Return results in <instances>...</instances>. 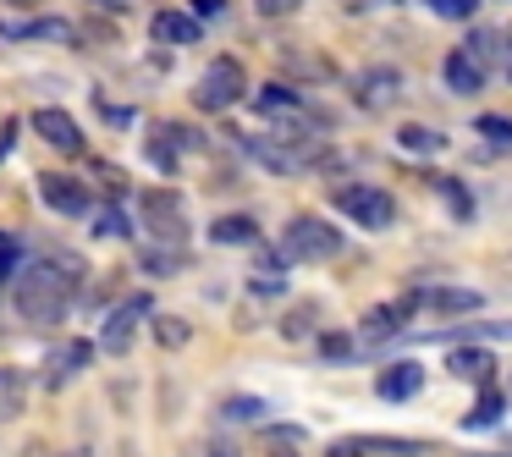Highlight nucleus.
Instances as JSON below:
<instances>
[{
	"instance_id": "obj_7",
	"label": "nucleus",
	"mask_w": 512,
	"mask_h": 457,
	"mask_svg": "<svg viewBox=\"0 0 512 457\" xmlns=\"http://www.w3.org/2000/svg\"><path fill=\"white\" fill-rule=\"evenodd\" d=\"M39 199L56 215H89L94 210V193L83 188L78 177H67V171H45V177H39Z\"/></svg>"
},
{
	"instance_id": "obj_17",
	"label": "nucleus",
	"mask_w": 512,
	"mask_h": 457,
	"mask_svg": "<svg viewBox=\"0 0 512 457\" xmlns=\"http://www.w3.org/2000/svg\"><path fill=\"white\" fill-rule=\"evenodd\" d=\"M215 243H259V221L254 215H221V221L210 226Z\"/></svg>"
},
{
	"instance_id": "obj_12",
	"label": "nucleus",
	"mask_w": 512,
	"mask_h": 457,
	"mask_svg": "<svg viewBox=\"0 0 512 457\" xmlns=\"http://www.w3.org/2000/svg\"><path fill=\"white\" fill-rule=\"evenodd\" d=\"M446 369H452L457 380H479V386H485V380L496 375V358H490V347H468V342H457L452 353H446Z\"/></svg>"
},
{
	"instance_id": "obj_1",
	"label": "nucleus",
	"mask_w": 512,
	"mask_h": 457,
	"mask_svg": "<svg viewBox=\"0 0 512 457\" xmlns=\"http://www.w3.org/2000/svg\"><path fill=\"white\" fill-rule=\"evenodd\" d=\"M83 287V259L78 254H39L34 265L17 276V309L28 325H56L72 309Z\"/></svg>"
},
{
	"instance_id": "obj_20",
	"label": "nucleus",
	"mask_w": 512,
	"mask_h": 457,
	"mask_svg": "<svg viewBox=\"0 0 512 457\" xmlns=\"http://www.w3.org/2000/svg\"><path fill=\"white\" fill-rule=\"evenodd\" d=\"M155 342L166 347V353H182V347L193 342V325L177 320V314H160V320H155Z\"/></svg>"
},
{
	"instance_id": "obj_16",
	"label": "nucleus",
	"mask_w": 512,
	"mask_h": 457,
	"mask_svg": "<svg viewBox=\"0 0 512 457\" xmlns=\"http://www.w3.org/2000/svg\"><path fill=\"white\" fill-rule=\"evenodd\" d=\"M28 402V375L23 369H0V424H12Z\"/></svg>"
},
{
	"instance_id": "obj_24",
	"label": "nucleus",
	"mask_w": 512,
	"mask_h": 457,
	"mask_svg": "<svg viewBox=\"0 0 512 457\" xmlns=\"http://www.w3.org/2000/svg\"><path fill=\"white\" fill-rule=\"evenodd\" d=\"M474 6H479V0H430V12L435 17H452V23H468V17H474Z\"/></svg>"
},
{
	"instance_id": "obj_3",
	"label": "nucleus",
	"mask_w": 512,
	"mask_h": 457,
	"mask_svg": "<svg viewBox=\"0 0 512 457\" xmlns=\"http://www.w3.org/2000/svg\"><path fill=\"white\" fill-rule=\"evenodd\" d=\"M243 94H248L243 61H237V56H215L210 67H204L199 89H193V105H199V111H232Z\"/></svg>"
},
{
	"instance_id": "obj_19",
	"label": "nucleus",
	"mask_w": 512,
	"mask_h": 457,
	"mask_svg": "<svg viewBox=\"0 0 512 457\" xmlns=\"http://www.w3.org/2000/svg\"><path fill=\"white\" fill-rule=\"evenodd\" d=\"M501 408H507V397H501V391L496 386H490V380H485V391H479V402H474V413H468V430H490V424H496L501 419Z\"/></svg>"
},
{
	"instance_id": "obj_32",
	"label": "nucleus",
	"mask_w": 512,
	"mask_h": 457,
	"mask_svg": "<svg viewBox=\"0 0 512 457\" xmlns=\"http://www.w3.org/2000/svg\"><path fill=\"white\" fill-rule=\"evenodd\" d=\"M226 413H232V419H259V413H265V408H259V402H232V408H226Z\"/></svg>"
},
{
	"instance_id": "obj_26",
	"label": "nucleus",
	"mask_w": 512,
	"mask_h": 457,
	"mask_svg": "<svg viewBox=\"0 0 512 457\" xmlns=\"http://www.w3.org/2000/svg\"><path fill=\"white\" fill-rule=\"evenodd\" d=\"M325 457H375V441H331Z\"/></svg>"
},
{
	"instance_id": "obj_11",
	"label": "nucleus",
	"mask_w": 512,
	"mask_h": 457,
	"mask_svg": "<svg viewBox=\"0 0 512 457\" xmlns=\"http://www.w3.org/2000/svg\"><path fill=\"white\" fill-rule=\"evenodd\" d=\"M34 133L45 138V144L67 149V155H78V149H83V127L72 122L67 111H34Z\"/></svg>"
},
{
	"instance_id": "obj_15",
	"label": "nucleus",
	"mask_w": 512,
	"mask_h": 457,
	"mask_svg": "<svg viewBox=\"0 0 512 457\" xmlns=\"http://www.w3.org/2000/svg\"><path fill=\"white\" fill-rule=\"evenodd\" d=\"M204 28H199V17H188V12H155V39L160 45H193Z\"/></svg>"
},
{
	"instance_id": "obj_23",
	"label": "nucleus",
	"mask_w": 512,
	"mask_h": 457,
	"mask_svg": "<svg viewBox=\"0 0 512 457\" xmlns=\"http://www.w3.org/2000/svg\"><path fill=\"white\" fill-rule=\"evenodd\" d=\"M138 265H144L149 276H177V270H182V254H155V248H144V254H138Z\"/></svg>"
},
{
	"instance_id": "obj_10",
	"label": "nucleus",
	"mask_w": 512,
	"mask_h": 457,
	"mask_svg": "<svg viewBox=\"0 0 512 457\" xmlns=\"http://www.w3.org/2000/svg\"><path fill=\"white\" fill-rule=\"evenodd\" d=\"M402 94V78L391 67H369V72H353V100L364 111H380V105H397Z\"/></svg>"
},
{
	"instance_id": "obj_31",
	"label": "nucleus",
	"mask_w": 512,
	"mask_h": 457,
	"mask_svg": "<svg viewBox=\"0 0 512 457\" xmlns=\"http://www.w3.org/2000/svg\"><path fill=\"white\" fill-rule=\"evenodd\" d=\"M254 6H259L265 17H287V12H298L303 0H254Z\"/></svg>"
},
{
	"instance_id": "obj_28",
	"label": "nucleus",
	"mask_w": 512,
	"mask_h": 457,
	"mask_svg": "<svg viewBox=\"0 0 512 457\" xmlns=\"http://www.w3.org/2000/svg\"><path fill=\"white\" fill-rule=\"evenodd\" d=\"M133 232V221H127L122 210H111V215H100V237H127Z\"/></svg>"
},
{
	"instance_id": "obj_6",
	"label": "nucleus",
	"mask_w": 512,
	"mask_h": 457,
	"mask_svg": "<svg viewBox=\"0 0 512 457\" xmlns=\"http://www.w3.org/2000/svg\"><path fill=\"white\" fill-rule=\"evenodd\" d=\"M144 221H149V232L160 237L166 248H182L188 243V215H182V199L177 193H144Z\"/></svg>"
},
{
	"instance_id": "obj_8",
	"label": "nucleus",
	"mask_w": 512,
	"mask_h": 457,
	"mask_svg": "<svg viewBox=\"0 0 512 457\" xmlns=\"http://www.w3.org/2000/svg\"><path fill=\"white\" fill-rule=\"evenodd\" d=\"M419 309H424V292H408V298L386 303V309H369L364 314V336H369V342H397L402 325H408Z\"/></svg>"
},
{
	"instance_id": "obj_34",
	"label": "nucleus",
	"mask_w": 512,
	"mask_h": 457,
	"mask_svg": "<svg viewBox=\"0 0 512 457\" xmlns=\"http://www.w3.org/2000/svg\"><path fill=\"white\" fill-rule=\"evenodd\" d=\"M6 6H39V0H6Z\"/></svg>"
},
{
	"instance_id": "obj_13",
	"label": "nucleus",
	"mask_w": 512,
	"mask_h": 457,
	"mask_svg": "<svg viewBox=\"0 0 512 457\" xmlns=\"http://www.w3.org/2000/svg\"><path fill=\"white\" fill-rule=\"evenodd\" d=\"M446 89H452V94H479V89H485V67H479V56L468 45L446 56Z\"/></svg>"
},
{
	"instance_id": "obj_35",
	"label": "nucleus",
	"mask_w": 512,
	"mask_h": 457,
	"mask_svg": "<svg viewBox=\"0 0 512 457\" xmlns=\"http://www.w3.org/2000/svg\"><path fill=\"white\" fill-rule=\"evenodd\" d=\"M501 50H507V78H512V45H501Z\"/></svg>"
},
{
	"instance_id": "obj_21",
	"label": "nucleus",
	"mask_w": 512,
	"mask_h": 457,
	"mask_svg": "<svg viewBox=\"0 0 512 457\" xmlns=\"http://www.w3.org/2000/svg\"><path fill=\"white\" fill-rule=\"evenodd\" d=\"M424 309H441V314H463V309H479V292H457V287L424 292Z\"/></svg>"
},
{
	"instance_id": "obj_2",
	"label": "nucleus",
	"mask_w": 512,
	"mask_h": 457,
	"mask_svg": "<svg viewBox=\"0 0 512 457\" xmlns=\"http://www.w3.org/2000/svg\"><path fill=\"white\" fill-rule=\"evenodd\" d=\"M342 232H336L331 221H320V215H298V221H287V232H281V259L287 265H320V259H336L342 254Z\"/></svg>"
},
{
	"instance_id": "obj_14",
	"label": "nucleus",
	"mask_w": 512,
	"mask_h": 457,
	"mask_svg": "<svg viewBox=\"0 0 512 457\" xmlns=\"http://www.w3.org/2000/svg\"><path fill=\"white\" fill-rule=\"evenodd\" d=\"M419 386H424V364H391V369H380V380H375L380 402H408Z\"/></svg>"
},
{
	"instance_id": "obj_33",
	"label": "nucleus",
	"mask_w": 512,
	"mask_h": 457,
	"mask_svg": "<svg viewBox=\"0 0 512 457\" xmlns=\"http://www.w3.org/2000/svg\"><path fill=\"white\" fill-rule=\"evenodd\" d=\"M204 457H232V452H226V446H210V452H204Z\"/></svg>"
},
{
	"instance_id": "obj_22",
	"label": "nucleus",
	"mask_w": 512,
	"mask_h": 457,
	"mask_svg": "<svg viewBox=\"0 0 512 457\" xmlns=\"http://www.w3.org/2000/svg\"><path fill=\"white\" fill-rule=\"evenodd\" d=\"M397 144H402V149H413V155H435V149H441L446 138L435 133V127H413V122H408V127L397 133Z\"/></svg>"
},
{
	"instance_id": "obj_18",
	"label": "nucleus",
	"mask_w": 512,
	"mask_h": 457,
	"mask_svg": "<svg viewBox=\"0 0 512 457\" xmlns=\"http://www.w3.org/2000/svg\"><path fill=\"white\" fill-rule=\"evenodd\" d=\"M6 39H56V45H67L72 39V23H61V17H39V23H23V28H0Z\"/></svg>"
},
{
	"instance_id": "obj_9",
	"label": "nucleus",
	"mask_w": 512,
	"mask_h": 457,
	"mask_svg": "<svg viewBox=\"0 0 512 457\" xmlns=\"http://www.w3.org/2000/svg\"><path fill=\"white\" fill-rule=\"evenodd\" d=\"M89 358H94V347L83 342V336H72V342L50 347V358H45V386L61 391L72 375H83V369H89Z\"/></svg>"
},
{
	"instance_id": "obj_29",
	"label": "nucleus",
	"mask_w": 512,
	"mask_h": 457,
	"mask_svg": "<svg viewBox=\"0 0 512 457\" xmlns=\"http://www.w3.org/2000/svg\"><path fill=\"white\" fill-rule=\"evenodd\" d=\"M259 105H265V111H287V105H298V94H287V89H265V94H259Z\"/></svg>"
},
{
	"instance_id": "obj_25",
	"label": "nucleus",
	"mask_w": 512,
	"mask_h": 457,
	"mask_svg": "<svg viewBox=\"0 0 512 457\" xmlns=\"http://www.w3.org/2000/svg\"><path fill=\"white\" fill-rule=\"evenodd\" d=\"M479 133L496 138V144H512V122H507V116H479Z\"/></svg>"
},
{
	"instance_id": "obj_27",
	"label": "nucleus",
	"mask_w": 512,
	"mask_h": 457,
	"mask_svg": "<svg viewBox=\"0 0 512 457\" xmlns=\"http://www.w3.org/2000/svg\"><path fill=\"white\" fill-rule=\"evenodd\" d=\"M17 254H23V248H17V237L0 232V281H6V276L17 270Z\"/></svg>"
},
{
	"instance_id": "obj_30",
	"label": "nucleus",
	"mask_w": 512,
	"mask_h": 457,
	"mask_svg": "<svg viewBox=\"0 0 512 457\" xmlns=\"http://www.w3.org/2000/svg\"><path fill=\"white\" fill-rule=\"evenodd\" d=\"M320 353H325V358H353V342L336 331V336H325V342H320Z\"/></svg>"
},
{
	"instance_id": "obj_5",
	"label": "nucleus",
	"mask_w": 512,
	"mask_h": 457,
	"mask_svg": "<svg viewBox=\"0 0 512 457\" xmlns=\"http://www.w3.org/2000/svg\"><path fill=\"white\" fill-rule=\"evenodd\" d=\"M336 210L347 215V221H358V226H369V232H380V226H391L397 221V199L391 193H380V188H336Z\"/></svg>"
},
{
	"instance_id": "obj_4",
	"label": "nucleus",
	"mask_w": 512,
	"mask_h": 457,
	"mask_svg": "<svg viewBox=\"0 0 512 457\" xmlns=\"http://www.w3.org/2000/svg\"><path fill=\"white\" fill-rule=\"evenodd\" d=\"M149 314H155V298H149V292H127V298L116 303L111 314H105V325H100V347L122 358L127 347L138 342V325H144Z\"/></svg>"
}]
</instances>
